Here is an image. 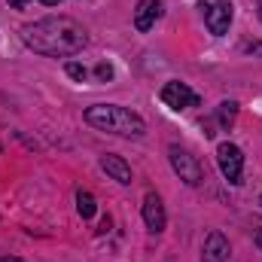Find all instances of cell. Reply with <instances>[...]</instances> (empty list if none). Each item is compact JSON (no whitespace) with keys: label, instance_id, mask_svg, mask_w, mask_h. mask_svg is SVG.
Wrapping results in <instances>:
<instances>
[{"label":"cell","instance_id":"obj_14","mask_svg":"<svg viewBox=\"0 0 262 262\" xmlns=\"http://www.w3.org/2000/svg\"><path fill=\"white\" fill-rule=\"evenodd\" d=\"M95 73H98V79H104V82H107V79H113V67H110V64H104V61H101V64L95 67Z\"/></svg>","mask_w":262,"mask_h":262},{"label":"cell","instance_id":"obj_15","mask_svg":"<svg viewBox=\"0 0 262 262\" xmlns=\"http://www.w3.org/2000/svg\"><path fill=\"white\" fill-rule=\"evenodd\" d=\"M25 3H28V0H9V6H15V9H21Z\"/></svg>","mask_w":262,"mask_h":262},{"label":"cell","instance_id":"obj_4","mask_svg":"<svg viewBox=\"0 0 262 262\" xmlns=\"http://www.w3.org/2000/svg\"><path fill=\"white\" fill-rule=\"evenodd\" d=\"M198 9H201L204 25H207V31H210L213 37H223V34L229 31L232 15H235V9H232L229 0H198Z\"/></svg>","mask_w":262,"mask_h":262},{"label":"cell","instance_id":"obj_6","mask_svg":"<svg viewBox=\"0 0 262 262\" xmlns=\"http://www.w3.org/2000/svg\"><path fill=\"white\" fill-rule=\"evenodd\" d=\"M162 101H165L171 110H186V107H198V104H201V98H198L186 82H165Z\"/></svg>","mask_w":262,"mask_h":262},{"label":"cell","instance_id":"obj_10","mask_svg":"<svg viewBox=\"0 0 262 262\" xmlns=\"http://www.w3.org/2000/svg\"><path fill=\"white\" fill-rule=\"evenodd\" d=\"M101 171L107 177H113L116 183H122V186L131 183V168L125 165V159H119V156H101Z\"/></svg>","mask_w":262,"mask_h":262},{"label":"cell","instance_id":"obj_7","mask_svg":"<svg viewBox=\"0 0 262 262\" xmlns=\"http://www.w3.org/2000/svg\"><path fill=\"white\" fill-rule=\"evenodd\" d=\"M143 223H146V229H149L152 235L165 232L168 216H165V204H162V198L156 195V192H146V198H143Z\"/></svg>","mask_w":262,"mask_h":262},{"label":"cell","instance_id":"obj_18","mask_svg":"<svg viewBox=\"0 0 262 262\" xmlns=\"http://www.w3.org/2000/svg\"><path fill=\"white\" fill-rule=\"evenodd\" d=\"M0 262H25V259H15V256H3Z\"/></svg>","mask_w":262,"mask_h":262},{"label":"cell","instance_id":"obj_8","mask_svg":"<svg viewBox=\"0 0 262 262\" xmlns=\"http://www.w3.org/2000/svg\"><path fill=\"white\" fill-rule=\"evenodd\" d=\"M162 12H165L162 0H140V3H137V9H134V28H137L140 34L152 31V28H156V21L162 18Z\"/></svg>","mask_w":262,"mask_h":262},{"label":"cell","instance_id":"obj_16","mask_svg":"<svg viewBox=\"0 0 262 262\" xmlns=\"http://www.w3.org/2000/svg\"><path fill=\"white\" fill-rule=\"evenodd\" d=\"M253 241H256V247H259V250H262V229H259V232H256V235H253Z\"/></svg>","mask_w":262,"mask_h":262},{"label":"cell","instance_id":"obj_17","mask_svg":"<svg viewBox=\"0 0 262 262\" xmlns=\"http://www.w3.org/2000/svg\"><path fill=\"white\" fill-rule=\"evenodd\" d=\"M40 3H46V6H58L61 0H40Z\"/></svg>","mask_w":262,"mask_h":262},{"label":"cell","instance_id":"obj_1","mask_svg":"<svg viewBox=\"0 0 262 262\" xmlns=\"http://www.w3.org/2000/svg\"><path fill=\"white\" fill-rule=\"evenodd\" d=\"M21 43L28 49H34L37 55L70 58V55L85 49L89 34L79 21L67 18V15H49V18L34 21V25H25L21 28Z\"/></svg>","mask_w":262,"mask_h":262},{"label":"cell","instance_id":"obj_13","mask_svg":"<svg viewBox=\"0 0 262 262\" xmlns=\"http://www.w3.org/2000/svg\"><path fill=\"white\" fill-rule=\"evenodd\" d=\"M64 70H67V76H73L76 82H85V76H89V70H85L82 64H76V61H67Z\"/></svg>","mask_w":262,"mask_h":262},{"label":"cell","instance_id":"obj_3","mask_svg":"<svg viewBox=\"0 0 262 262\" xmlns=\"http://www.w3.org/2000/svg\"><path fill=\"white\" fill-rule=\"evenodd\" d=\"M168 159H171V168L177 171V177H180L183 183L198 186V183L204 180V168H201V162H198L189 149H183V146L171 143V146H168Z\"/></svg>","mask_w":262,"mask_h":262},{"label":"cell","instance_id":"obj_9","mask_svg":"<svg viewBox=\"0 0 262 262\" xmlns=\"http://www.w3.org/2000/svg\"><path fill=\"white\" fill-rule=\"evenodd\" d=\"M229 259V241L223 232H210L201 247V262H226Z\"/></svg>","mask_w":262,"mask_h":262},{"label":"cell","instance_id":"obj_12","mask_svg":"<svg viewBox=\"0 0 262 262\" xmlns=\"http://www.w3.org/2000/svg\"><path fill=\"white\" fill-rule=\"evenodd\" d=\"M235 116H238V104H235V101H223V104L216 107V119H220L223 128H229V125L235 122Z\"/></svg>","mask_w":262,"mask_h":262},{"label":"cell","instance_id":"obj_19","mask_svg":"<svg viewBox=\"0 0 262 262\" xmlns=\"http://www.w3.org/2000/svg\"><path fill=\"white\" fill-rule=\"evenodd\" d=\"M259 18H262V0H259Z\"/></svg>","mask_w":262,"mask_h":262},{"label":"cell","instance_id":"obj_5","mask_svg":"<svg viewBox=\"0 0 262 262\" xmlns=\"http://www.w3.org/2000/svg\"><path fill=\"white\" fill-rule=\"evenodd\" d=\"M216 165L223 171V177L238 186L241 183V174H244V152L235 146V143H220L216 146Z\"/></svg>","mask_w":262,"mask_h":262},{"label":"cell","instance_id":"obj_11","mask_svg":"<svg viewBox=\"0 0 262 262\" xmlns=\"http://www.w3.org/2000/svg\"><path fill=\"white\" fill-rule=\"evenodd\" d=\"M76 210H79V216L82 220H92L95 213H98V204H95V195L92 192H76Z\"/></svg>","mask_w":262,"mask_h":262},{"label":"cell","instance_id":"obj_2","mask_svg":"<svg viewBox=\"0 0 262 262\" xmlns=\"http://www.w3.org/2000/svg\"><path fill=\"white\" fill-rule=\"evenodd\" d=\"M85 122L98 131H110V134H119V137H140L146 131V122L128 110V107H119V104H95L85 110Z\"/></svg>","mask_w":262,"mask_h":262}]
</instances>
